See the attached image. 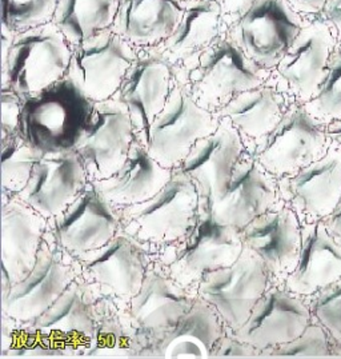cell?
I'll list each match as a JSON object with an SVG mask.
<instances>
[{
	"label": "cell",
	"instance_id": "1",
	"mask_svg": "<svg viewBox=\"0 0 341 359\" xmlns=\"http://www.w3.org/2000/svg\"><path fill=\"white\" fill-rule=\"evenodd\" d=\"M202 196L193 180L174 170L171 180L148 201L119 208L122 230L150 251L167 249L181 242L196 224Z\"/></svg>",
	"mask_w": 341,
	"mask_h": 359
},
{
	"label": "cell",
	"instance_id": "2",
	"mask_svg": "<svg viewBox=\"0 0 341 359\" xmlns=\"http://www.w3.org/2000/svg\"><path fill=\"white\" fill-rule=\"evenodd\" d=\"M175 71L193 99L212 112L271 76L270 71L259 67L232 42L228 32Z\"/></svg>",
	"mask_w": 341,
	"mask_h": 359
},
{
	"label": "cell",
	"instance_id": "3",
	"mask_svg": "<svg viewBox=\"0 0 341 359\" xmlns=\"http://www.w3.org/2000/svg\"><path fill=\"white\" fill-rule=\"evenodd\" d=\"M92 107L94 102L66 76L23 99L19 134L41 155L74 150Z\"/></svg>",
	"mask_w": 341,
	"mask_h": 359
},
{
	"label": "cell",
	"instance_id": "4",
	"mask_svg": "<svg viewBox=\"0 0 341 359\" xmlns=\"http://www.w3.org/2000/svg\"><path fill=\"white\" fill-rule=\"evenodd\" d=\"M74 46L54 22L18 32L8 56L1 62V87L23 99L64 79Z\"/></svg>",
	"mask_w": 341,
	"mask_h": 359
},
{
	"label": "cell",
	"instance_id": "5",
	"mask_svg": "<svg viewBox=\"0 0 341 359\" xmlns=\"http://www.w3.org/2000/svg\"><path fill=\"white\" fill-rule=\"evenodd\" d=\"M244 248L240 231L216 221L202 201L199 218L191 233L159 252L158 258L179 285L196 291L207 273L231 266L240 258Z\"/></svg>",
	"mask_w": 341,
	"mask_h": 359
},
{
	"label": "cell",
	"instance_id": "6",
	"mask_svg": "<svg viewBox=\"0 0 341 359\" xmlns=\"http://www.w3.org/2000/svg\"><path fill=\"white\" fill-rule=\"evenodd\" d=\"M215 112L202 107L176 78L163 111L151 125L146 147L164 167L178 168L195 143L218 128Z\"/></svg>",
	"mask_w": 341,
	"mask_h": 359
},
{
	"label": "cell",
	"instance_id": "7",
	"mask_svg": "<svg viewBox=\"0 0 341 359\" xmlns=\"http://www.w3.org/2000/svg\"><path fill=\"white\" fill-rule=\"evenodd\" d=\"M304 25L305 19L288 0H256L230 27L228 36L252 62L271 72Z\"/></svg>",
	"mask_w": 341,
	"mask_h": 359
},
{
	"label": "cell",
	"instance_id": "8",
	"mask_svg": "<svg viewBox=\"0 0 341 359\" xmlns=\"http://www.w3.org/2000/svg\"><path fill=\"white\" fill-rule=\"evenodd\" d=\"M273 283L260 257L244 248L233 264L207 273L199 282L196 294L218 310L227 332H233L246 323L253 307Z\"/></svg>",
	"mask_w": 341,
	"mask_h": 359
},
{
	"label": "cell",
	"instance_id": "9",
	"mask_svg": "<svg viewBox=\"0 0 341 359\" xmlns=\"http://www.w3.org/2000/svg\"><path fill=\"white\" fill-rule=\"evenodd\" d=\"M130 111L119 97L95 102L75 144L91 182L112 177L123 166L137 140Z\"/></svg>",
	"mask_w": 341,
	"mask_h": 359
},
{
	"label": "cell",
	"instance_id": "10",
	"mask_svg": "<svg viewBox=\"0 0 341 359\" xmlns=\"http://www.w3.org/2000/svg\"><path fill=\"white\" fill-rule=\"evenodd\" d=\"M69 258L83 279L123 306L140 291L152 263L150 251L123 231L103 248Z\"/></svg>",
	"mask_w": 341,
	"mask_h": 359
},
{
	"label": "cell",
	"instance_id": "11",
	"mask_svg": "<svg viewBox=\"0 0 341 359\" xmlns=\"http://www.w3.org/2000/svg\"><path fill=\"white\" fill-rule=\"evenodd\" d=\"M137 55L139 50L109 28L74 47L67 78L94 103L107 100L119 93Z\"/></svg>",
	"mask_w": 341,
	"mask_h": 359
},
{
	"label": "cell",
	"instance_id": "12",
	"mask_svg": "<svg viewBox=\"0 0 341 359\" xmlns=\"http://www.w3.org/2000/svg\"><path fill=\"white\" fill-rule=\"evenodd\" d=\"M327 126L316 121L302 103L292 102L281 122L253 156L276 180L299 172L327 152Z\"/></svg>",
	"mask_w": 341,
	"mask_h": 359
},
{
	"label": "cell",
	"instance_id": "13",
	"mask_svg": "<svg viewBox=\"0 0 341 359\" xmlns=\"http://www.w3.org/2000/svg\"><path fill=\"white\" fill-rule=\"evenodd\" d=\"M339 38L321 18L305 20L286 55L271 71L270 82L291 102L307 103L323 83Z\"/></svg>",
	"mask_w": 341,
	"mask_h": 359
},
{
	"label": "cell",
	"instance_id": "14",
	"mask_svg": "<svg viewBox=\"0 0 341 359\" xmlns=\"http://www.w3.org/2000/svg\"><path fill=\"white\" fill-rule=\"evenodd\" d=\"M196 298V291L179 285L168 276L162 263H151L141 289L125 306V313L141 345V353L174 329Z\"/></svg>",
	"mask_w": 341,
	"mask_h": 359
},
{
	"label": "cell",
	"instance_id": "15",
	"mask_svg": "<svg viewBox=\"0 0 341 359\" xmlns=\"http://www.w3.org/2000/svg\"><path fill=\"white\" fill-rule=\"evenodd\" d=\"M50 224L55 246L74 257L107 245L122 230V217L119 208L90 180L69 208L50 219Z\"/></svg>",
	"mask_w": 341,
	"mask_h": 359
},
{
	"label": "cell",
	"instance_id": "16",
	"mask_svg": "<svg viewBox=\"0 0 341 359\" xmlns=\"http://www.w3.org/2000/svg\"><path fill=\"white\" fill-rule=\"evenodd\" d=\"M66 252L44 239L38 261L25 279L15 283L1 299V316L19 326H31L47 313L79 276L75 263L64 261Z\"/></svg>",
	"mask_w": 341,
	"mask_h": 359
},
{
	"label": "cell",
	"instance_id": "17",
	"mask_svg": "<svg viewBox=\"0 0 341 359\" xmlns=\"http://www.w3.org/2000/svg\"><path fill=\"white\" fill-rule=\"evenodd\" d=\"M176 71L160 47L140 50L116 94L130 111L137 140L146 144L150 127L163 111L174 84Z\"/></svg>",
	"mask_w": 341,
	"mask_h": 359
},
{
	"label": "cell",
	"instance_id": "18",
	"mask_svg": "<svg viewBox=\"0 0 341 359\" xmlns=\"http://www.w3.org/2000/svg\"><path fill=\"white\" fill-rule=\"evenodd\" d=\"M305 297L273 283L253 307L246 323L232 334L260 351L284 345L304 332L314 320Z\"/></svg>",
	"mask_w": 341,
	"mask_h": 359
},
{
	"label": "cell",
	"instance_id": "19",
	"mask_svg": "<svg viewBox=\"0 0 341 359\" xmlns=\"http://www.w3.org/2000/svg\"><path fill=\"white\" fill-rule=\"evenodd\" d=\"M240 236L267 266L274 283H283L299 262L302 222L283 199L243 227Z\"/></svg>",
	"mask_w": 341,
	"mask_h": 359
},
{
	"label": "cell",
	"instance_id": "20",
	"mask_svg": "<svg viewBox=\"0 0 341 359\" xmlns=\"http://www.w3.org/2000/svg\"><path fill=\"white\" fill-rule=\"evenodd\" d=\"M280 201L277 180L260 165L253 154L246 151L224 191L211 203L204 202L216 221L240 231Z\"/></svg>",
	"mask_w": 341,
	"mask_h": 359
},
{
	"label": "cell",
	"instance_id": "21",
	"mask_svg": "<svg viewBox=\"0 0 341 359\" xmlns=\"http://www.w3.org/2000/svg\"><path fill=\"white\" fill-rule=\"evenodd\" d=\"M100 295L96 286L79 276L47 313L23 327L60 345L78 348L85 357L95 341L96 304Z\"/></svg>",
	"mask_w": 341,
	"mask_h": 359
},
{
	"label": "cell",
	"instance_id": "22",
	"mask_svg": "<svg viewBox=\"0 0 341 359\" xmlns=\"http://www.w3.org/2000/svg\"><path fill=\"white\" fill-rule=\"evenodd\" d=\"M277 183L281 199L295 208L302 223L324 221L340 202V146L332 142L320 159Z\"/></svg>",
	"mask_w": 341,
	"mask_h": 359
},
{
	"label": "cell",
	"instance_id": "23",
	"mask_svg": "<svg viewBox=\"0 0 341 359\" xmlns=\"http://www.w3.org/2000/svg\"><path fill=\"white\" fill-rule=\"evenodd\" d=\"M218 128L197 140L178 167L197 186L202 199L211 203L224 191L240 158L246 151L239 130L228 118H218Z\"/></svg>",
	"mask_w": 341,
	"mask_h": 359
},
{
	"label": "cell",
	"instance_id": "24",
	"mask_svg": "<svg viewBox=\"0 0 341 359\" xmlns=\"http://www.w3.org/2000/svg\"><path fill=\"white\" fill-rule=\"evenodd\" d=\"M88 182L87 170L75 150L46 154L34 167L27 186L15 196L53 219L69 208Z\"/></svg>",
	"mask_w": 341,
	"mask_h": 359
},
{
	"label": "cell",
	"instance_id": "25",
	"mask_svg": "<svg viewBox=\"0 0 341 359\" xmlns=\"http://www.w3.org/2000/svg\"><path fill=\"white\" fill-rule=\"evenodd\" d=\"M50 219L18 196L3 198L1 270L18 283L31 273L48 233Z\"/></svg>",
	"mask_w": 341,
	"mask_h": 359
},
{
	"label": "cell",
	"instance_id": "26",
	"mask_svg": "<svg viewBox=\"0 0 341 359\" xmlns=\"http://www.w3.org/2000/svg\"><path fill=\"white\" fill-rule=\"evenodd\" d=\"M225 332V323L218 310L197 297L188 313L179 320L178 325L147 347L141 353V357L212 358L215 346Z\"/></svg>",
	"mask_w": 341,
	"mask_h": 359
},
{
	"label": "cell",
	"instance_id": "27",
	"mask_svg": "<svg viewBox=\"0 0 341 359\" xmlns=\"http://www.w3.org/2000/svg\"><path fill=\"white\" fill-rule=\"evenodd\" d=\"M340 278L341 241L329 233L324 221L302 223L299 262L281 285L309 298Z\"/></svg>",
	"mask_w": 341,
	"mask_h": 359
},
{
	"label": "cell",
	"instance_id": "28",
	"mask_svg": "<svg viewBox=\"0 0 341 359\" xmlns=\"http://www.w3.org/2000/svg\"><path fill=\"white\" fill-rule=\"evenodd\" d=\"M292 102L270 79L259 87L237 94L215 111L218 118H228L239 130L246 151L255 154L281 122Z\"/></svg>",
	"mask_w": 341,
	"mask_h": 359
},
{
	"label": "cell",
	"instance_id": "29",
	"mask_svg": "<svg viewBox=\"0 0 341 359\" xmlns=\"http://www.w3.org/2000/svg\"><path fill=\"white\" fill-rule=\"evenodd\" d=\"M172 175L174 170L160 165L137 139L118 172L94 183L112 205L124 208L148 201L163 189Z\"/></svg>",
	"mask_w": 341,
	"mask_h": 359
},
{
	"label": "cell",
	"instance_id": "30",
	"mask_svg": "<svg viewBox=\"0 0 341 359\" xmlns=\"http://www.w3.org/2000/svg\"><path fill=\"white\" fill-rule=\"evenodd\" d=\"M228 29L218 0H186L178 26L160 50L178 69L224 36Z\"/></svg>",
	"mask_w": 341,
	"mask_h": 359
},
{
	"label": "cell",
	"instance_id": "31",
	"mask_svg": "<svg viewBox=\"0 0 341 359\" xmlns=\"http://www.w3.org/2000/svg\"><path fill=\"white\" fill-rule=\"evenodd\" d=\"M186 0H122L113 29L137 50L160 47L181 19Z\"/></svg>",
	"mask_w": 341,
	"mask_h": 359
},
{
	"label": "cell",
	"instance_id": "32",
	"mask_svg": "<svg viewBox=\"0 0 341 359\" xmlns=\"http://www.w3.org/2000/svg\"><path fill=\"white\" fill-rule=\"evenodd\" d=\"M122 0H60L54 23L75 47L113 27Z\"/></svg>",
	"mask_w": 341,
	"mask_h": 359
},
{
	"label": "cell",
	"instance_id": "33",
	"mask_svg": "<svg viewBox=\"0 0 341 359\" xmlns=\"http://www.w3.org/2000/svg\"><path fill=\"white\" fill-rule=\"evenodd\" d=\"M41 156L19 133L1 138L3 198L15 196L27 186Z\"/></svg>",
	"mask_w": 341,
	"mask_h": 359
},
{
	"label": "cell",
	"instance_id": "34",
	"mask_svg": "<svg viewBox=\"0 0 341 359\" xmlns=\"http://www.w3.org/2000/svg\"><path fill=\"white\" fill-rule=\"evenodd\" d=\"M341 357V345L324 326L312 320L298 338L284 345L273 347L260 358H326Z\"/></svg>",
	"mask_w": 341,
	"mask_h": 359
},
{
	"label": "cell",
	"instance_id": "35",
	"mask_svg": "<svg viewBox=\"0 0 341 359\" xmlns=\"http://www.w3.org/2000/svg\"><path fill=\"white\" fill-rule=\"evenodd\" d=\"M302 104L323 125L341 121V39L332 54L323 83L314 97Z\"/></svg>",
	"mask_w": 341,
	"mask_h": 359
},
{
	"label": "cell",
	"instance_id": "36",
	"mask_svg": "<svg viewBox=\"0 0 341 359\" xmlns=\"http://www.w3.org/2000/svg\"><path fill=\"white\" fill-rule=\"evenodd\" d=\"M60 0H0L1 26L22 32L54 22Z\"/></svg>",
	"mask_w": 341,
	"mask_h": 359
},
{
	"label": "cell",
	"instance_id": "37",
	"mask_svg": "<svg viewBox=\"0 0 341 359\" xmlns=\"http://www.w3.org/2000/svg\"><path fill=\"white\" fill-rule=\"evenodd\" d=\"M308 299L314 320L341 345V278Z\"/></svg>",
	"mask_w": 341,
	"mask_h": 359
},
{
	"label": "cell",
	"instance_id": "38",
	"mask_svg": "<svg viewBox=\"0 0 341 359\" xmlns=\"http://www.w3.org/2000/svg\"><path fill=\"white\" fill-rule=\"evenodd\" d=\"M1 97V138L19 133L23 97L10 87L0 88Z\"/></svg>",
	"mask_w": 341,
	"mask_h": 359
},
{
	"label": "cell",
	"instance_id": "39",
	"mask_svg": "<svg viewBox=\"0 0 341 359\" xmlns=\"http://www.w3.org/2000/svg\"><path fill=\"white\" fill-rule=\"evenodd\" d=\"M260 358V351L227 332L215 346L212 358Z\"/></svg>",
	"mask_w": 341,
	"mask_h": 359
},
{
	"label": "cell",
	"instance_id": "40",
	"mask_svg": "<svg viewBox=\"0 0 341 359\" xmlns=\"http://www.w3.org/2000/svg\"><path fill=\"white\" fill-rule=\"evenodd\" d=\"M223 8V13L225 16V20L228 26L231 27L233 23L246 14L249 10V7L256 1V0H218Z\"/></svg>",
	"mask_w": 341,
	"mask_h": 359
},
{
	"label": "cell",
	"instance_id": "41",
	"mask_svg": "<svg viewBox=\"0 0 341 359\" xmlns=\"http://www.w3.org/2000/svg\"><path fill=\"white\" fill-rule=\"evenodd\" d=\"M319 18L326 20L336 36L341 39V0H328Z\"/></svg>",
	"mask_w": 341,
	"mask_h": 359
},
{
	"label": "cell",
	"instance_id": "42",
	"mask_svg": "<svg viewBox=\"0 0 341 359\" xmlns=\"http://www.w3.org/2000/svg\"><path fill=\"white\" fill-rule=\"evenodd\" d=\"M291 6L305 19L319 18L328 0H288Z\"/></svg>",
	"mask_w": 341,
	"mask_h": 359
},
{
	"label": "cell",
	"instance_id": "43",
	"mask_svg": "<svg viewBox=\"0 0 341 359\" xmlns=\"http://www.w3.org/2000/svg\"><path fill=\"white\" fill-rule=\"evenodd\" d=\"M329 233L333 235L336 239L341 241V198L339 205L333 210V212L324 219Z\"/></svg>",
	"mask_w": 341,
	"mask_h": 359
},
{
	"label": "cell",
	"instance_id": "44",
	"mask_svg": "<svg viewBox=\"0 0 341 359\" xmlns=\"http://www.w3.org/2000/svg\"><path fill=\"white\" fill-rule=\"evenodd\" d=\"M327 133L330 140L341 147V121H336L327 125Z\"/></svg>",
	"mask_w": 341,
	"mask_h": 359
}]
</instances>
